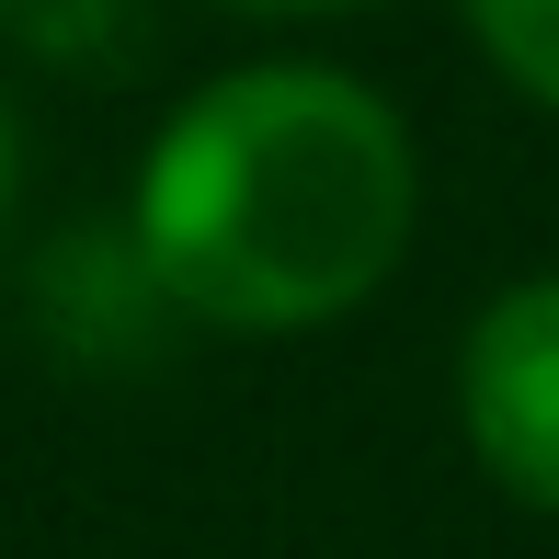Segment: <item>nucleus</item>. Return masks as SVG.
<instances>
[{
    "instance_id": "7ed1b4c3",
    "label": "nucleus",
    "mask_w": 559,
    "mask_h": 559,
    "mask_svg": "<svg viewBox=\"0 0 559 559\" xmlns=\"http://www.w3.org/2000/svg\"><path fill=\"white\" fill-rule=\"evenodd\" d=\"M468 35L537 115H559V0H468Z\"/></svg>"
},
{
    "instance_id": "20e7f679",
    "label": "nucleus",
    "mask_w": 559,
    "mask_h": 559,
    "mask_svg": "<svg viewBox=\"0 0 559 559\" xmlns=\"http://www.w3.org/2000/svg\"><path fill=\"white\" fill-rule=\"evenodd\" d=\"M12 171H23V138H12V92H0V228H12Z\"/></svg>"
},
{
    "instance_id": "f03ea898",
    "label": "nucleus",
    "mask_w": 559,
    "mask_h": 559,
    "mask_svg": "<svg viewBox=\"0 0 559 559\" xmlns=\"http://www.w3.org/2000/svg\"><path fill=\"white\" fill-rule=\"evenodd\" d=\"M456 435L525 502L559 514V274H514L456 343Z\"/></svg>"
},
{
    "instance_id": "39448f33",
    "label": "nucleus",
    "mask_w": 559,
    "mask_h": 559,
    "mask_svg": "<svg viewBox=\"0 0 559 559\" xmlns=\"http://www.w3.org/2000/svg\"><path fill=\"white\" fill-rule=\"evenodd\" d=\"M228 12H354V0H228Z\"/></svg>"
},
{
    "instance_id": "f257e3e1",
    "label": "nucleus",
    "mask_w": 559,
    "mask_h": 559,
    "mask_svg": "<svg viewBox=\"0 0 559 559\" xmlns=\"http://www.w3.org/2000/svg\"><path fill=\"white\" fill-rule=\"evenodd\" d=\"M423 217L412 126L320 58L228 69L138 160V274L206 332H320L400 274Z\"/></svg>"
}]
</instances>
